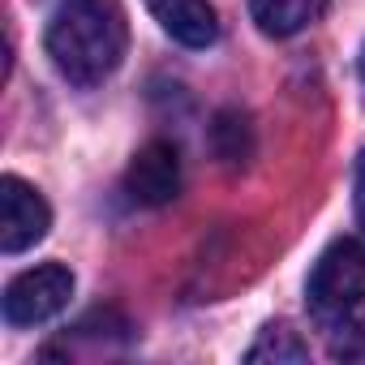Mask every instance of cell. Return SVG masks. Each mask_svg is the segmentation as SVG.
I'll use <instances>...</instances> for the list:
<instances>
[{
  "instance_id": "2",
  "label": "cell",
  "mask_w": 365,
  "mask_h": 365,
  "mask_svg": "<svg viewBox=\"0 0 365 365\" xmlns=\"http://www.w3.org/2000/svg\"><path fill=\"white\" fill-rule=\"evenodd\" d=\"M305 301L327 331H348L365 305V245L352 237L331 241L309 271Z\"/></svg>"
},
{
  "instance_id": "9",
  "label": "cell",
  "mask_w": 365,
  "mask_h": 365,
  "mask_svg": "<svg viewBox=\"0 0 365 365\" xmlns=\"http://www.w3.org/2000/svg\"><path fill=\"white\" fill-rule=\"evenodd\" d=\"M245 361H275V365H297V361H309V348L301 344V335L284 322H271L258 331V339L250 344Z\"/></svg>"
},
{
  "instance_id": "3",
  "label": "cell",
  "mask_w": 365,
  "mask_h": 365,
  "mask_svg": "<svg viewBox=\"0 0 365 365\" xmlns=\"http://www.w3.org/2000/svg\"><path fill=\"white\" fill-rule=\"evenodd\" d=\"M73 297V271L61 262H43L35 271H22L5 288V322L9 327H39L56 318Z\"/></svg>"
},
{
  "instance_id": "7",
  "label": "cell",
  "mask_w": 365,
  "mask_h": 365,
  "mask_svg": "<svg viewBox=\"0 0 365 365\" xmlns=\"http://www.w3.org/2000/svg\"><path fill=\"white\" fill-rule=\"evenodd\" d=\"M331 0H250V18L271 39H292L327 14Z\"/></svg>"
},
{
  "instance_id": "8",
  "label": "cell",
  "mask_w": 365,
  "mask_h": 365,
  "mask_svg": "<svg viewBox=\"0 0 365 365\" xmlns=\"http://www.w3.org/2000/svg\"><path fill=\"white\" fill-rule=\"evenodd\" d=\"M211 150H215V159L241 168V163L254 155V129H250V120H245L241 112H232V108L220 112L215 125H211Z\"/></svg>"
},
{
  "instance_id": "11",
  "label": "cell",
  "mask_w": 365,
  "mask_h": 365,
  "mask_svg": "<svg viewBox=\"0 0 365 365\" xmlns=\"http://www.w3.org/2000/svg\"><path fill=\"white\" fill-rule=\"evenodd\" d=\"M356 69H361V78H365V43H361V56H356Z\"/></svg>"
},
{
  "instance_id": "1",
  "label": "cell",
  "mask_w": 365,
  "mask_h": 365,
  "mask_svg": "<svg viewBox=\"0 0 365 365\" xmlns=\"http://www.w3.org/2000/svg\"><path fill=\"white\" fill-rule=\"evenodd\" d=\"M125 14L116 0H65L48 26V56L73 86H99L125 61Z\"/></svg>"
},
{
  "instance_id": "5",
  "label": "cell",
  "mask_w": 365,
  "mask_h": 365,
  "mask_svg": "<svg viewBox=\"0 0 365 365\" xmlns=\"http://www.w3.org/2000/svg\"><path fill=\"white\" fill-rule=\"evenodd\" d=\"M125 194L138 207H168L180 194V155L172 142H146L125 168Z\"/></svg>"
},
{
  "instance_id": "6",
  "label": "cell",
  "mask_w": 365,
  "mask_h": 365,
  "mask_svg": "<svg viewBox=\"0 0 365 365\" xmlns=\"http://www.w3.org/2000/svg\"><path fill=\"white\" fill-rule=\"evenodd\" d=\"M155 22L185 48H211L220 39V18L207 0H146Z\"/></svg>"
},
{
  "instance_id": "4",
  "label": "cell",
  "mask_w": 365,
  "mask_h": 365,
  "mask_svg": "<svg viewBox=\"0 0 365 365\" xmlns=\"http://www.w3.org/2000/svg\"><path fill=\"white\" fill-rule=\"evenodd\" d=\"M52 228V207L22 176H0V250L22 254L39 245Z\"/></svg>"
},
{
  "instance_id": "10",
  "label": "cell",
  "mask_w": 365,
  "mask_h": 365,
  "mask_svg": "<svg viewBox=\"0 0 365 365\" xmlns=\"http://www.w3.org/2000/svg\"><path fill=\"white\" fill-rule=\"evenodd\" d=\"M356 220H361V228H365V150H361V159H356Z\"/></svg>"
}]
</instances>
